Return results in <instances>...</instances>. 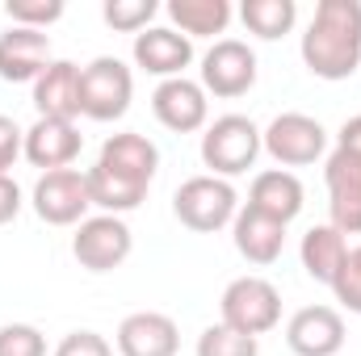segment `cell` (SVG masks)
<instances>
[{"instance_id": "cell-18", "label": "cell", "mask_w": 361, "mask_h": 356, "mask_svg": "<svg viewBox=\"0 0 361 356\" xmlns=\"http://www.w3.org/2000/svg\"><path fill=\"white\" fill-rule=\"evenodd\" d=\"M231 239H235V252L248 260V265H277L281 260V248H286V222H277L269 214L244 205L231 222Z\"/></svg>"}, {"instance_id": "cell-32", "label": "cell", "mask_w": 361, "mask_h": 356, "mask_svg": "<svg viewBox=\"0 0 361 356\" xmlns=\"http://www.w3.org/2000/svg\"><path fill=\"white\" fill-rule=\"evenodd\" d=\"M21 214V189L13 177H0V227Z\"/></svg>"}, {"instance_id": "cell-31", "label": "cell", "mask_w": 361, "mask_h": 356, "mask_svg": "<svg viewBox=\"0 0 361 356\" xmlns=\"http://www.w3.org/2000/svg\"><path fill=\"white\" fill-rule=\"evenodd\" d=\"M25 151V130L0 113V177H8V168L17 164V155Z\"/></svg>"}, {"instance_id": "cell-23", "label": "cell", "mask_w": 361, "mask_h": 356, "mask_svg": "<svg viewBox=\"0 0 361 356\" xmlns=\"http://www.w3.org/2000/svg\"><path fill=\"white\" fill-rule=\"evenodd\" d=\"M240 21L248 25V34L265 38V42H277L294 30L298 21V4L294 0H244L240 4Z\"/></svg>"}, {"instance_id": "cell-25", "label": "cell", "mask_w": 361, "mask_h": 356, "mask_svg": "<svg viewBox=\"0 0 361 356\" xmlns=\"http://www.w3.org/2000/svg\"><path fill=\"white\" fill-rule=\"evenodd\" d=\"M156 13H160L156 0H105L101 4L105 25H114L118 34H143V30H152Z\"/></svg>"}, {"instance_id": "cell-28", "label": "cell", "mask_w": 361, "mask_h": 356, "mask_svg": "<svg viewBox=\"0 0 361 356\" xmlns=\"http://www.w3.org/2000/svg\"><path fill=\"white\" fill-rule=\"evenodd\" d=\"M0 356H47V336L30 323L0 327Z\"/></svg>"}, {"instance_id": "cell-21", "label": "cell", "mask_w": 361, "mask_h": 356, "mask_svg": "<svg viewBox=\"0 0 361 356\" xmlns=\"http://www.w3.org/2000/svg\"><path fill=\"white\" fill-rule=\"evenodd\" d=\"M298 256H302V268H307V276L311 281H319V285H336V276H341V268H345V256H349V239L328 222V227H311L307 235H302V248H298Z\"/></svg>"}, {"instance_id": "cell-9", "label": "cell", "mask_w": 361, "mask_h": 356, "mask_svg": "<svg viewBox=\"0 0 361 356\" xmlns=\"http://www.w3.org/2000/svg\"><path fill=\"white\" fill-rule=\"evenodd\" d=\"M257 84V55L248 42L240 38H219L206 59H202V89L223 96V101H235Z\"/></svg>"}, {"instance_id": "cell-17", "label": "cell", "mask_w": 361, "mask_h": 356, "mask_svg": "<svg viewBox=\"0 0 361 356\" xmlns=\"http://www.w3.org/2000/svg\"><path fill=\"white\" fill-rule=\"evenodd\" d=\"M180 331L160 310H139L118 323V356H177Z\"/></svg>"}, {"instance_id": "cell-22", "label": "cell", "mask_w": 361, "mask_h": 356, "mask_svg": "<svg viewBox=\"0 0 361 356\" xmlns=\"http://www.w3.org/2000/svg\"><path fill=\"white\" fill-rule=\"evenodd\" d=\"M169 17L185 38H214L231 25L227 0H169Z\"/></svg>"}, {"instance_id": "cell-19", "label": "cell", "mask_w": 361, "mask_h": 356, "mask_svg": "<svg viewBox=\"0 0 361 356\" xmlns=\"http://www.w3.org/2000/svg\"><path fill=\"white\" fill-rule=\"evenodd\" d=\"M34 109L38 117H59V122H72L80 113V68L72 59H55L34 80Z\"/></svg>"}, {"instance_id": "cell-10", "label": "cell", "mask_w": 361, "mask_h": 356, "mask_svg": "<svg viewBox=\"0 0 361 356\" xmlns=\"http://www.w3.org/2000/svg\"><path fill=\"white\" fill-rule=\"evenodd\" d=\"M324 180H328L332 227L341 235H361V155L336 147L324 164Z\"/></svg>"}, {"instance_id": "cell-29", "label": "cell", "mask_w": 361, "mask_h": 356, "mask_svg": "<svg viewBox=\"0 0 361 356\" xmlns=\"http://www.w3.org/2000/svg\"><path fill=\"white\" fill-rule=\"evenodd\" d=\"M332 293H336V302H341L349 314H361V248H349L345 268H341Z\"/></svg>"}, {"instance_id": "cell-5", "label": "cell", "mask_w": 361, "mask_h": 356, "mask_svg": "<svg viewBox=\"0 0 361 356\" xmlns=\"http://www.w3.org/2000/svg\"><path fill=\"white\" fill-rule=\"evenodd\" d=\"M135 76L122 59L97 55L89 68H80V113L92 122H118L130 109Z\"/></svg>"}, {"instance_id": "cell-11", "label": "cell", "mask_w": 361, "mask_h": 356, "mask_svg": "<svg viewBox=\"0 0 361 356\" xmlns=\"http://www.w3.org/2000/svg\"><path fill=\"white\" fill-rule=\"evenodd\" d=\"M152 113H156V122L164 126V130H173V134H193V130H202L206 126V117H210V101H206V89L197 84V80H160V89L152 92Z\"/></svg>"}, {"instance_id": "cell-7", "label": "cell", "mask_w": 361, "mask_h": 356, "mask_svg": "<svg viewBox=\"0 0 361 356\" xmlns=\"http://www.w3.org/2000/svg\"><path fill=\"white\" fill-rule=\"evenodd\" d=\"M261 147L281 168H307L324 155L328 130L307 113H277L269 122V130H261Z\"/></svg>"}, {"instance_id": "cell-4", "label": "cell", "mask_w": 361, "mask_h": 356, "mask_svg": "<svg viewBox=\"0 0 361 356\" xmlns=\"http://www.w3.org/2000/svg\"><path fill=\"white\" fill-rule=\"evenodd\" d=\"M219 314H223V327L257 340L281 323V293L265 276H235L219 298Z\"/></svg>"}, {"instance_id": "cell-6", "label": "cell", "mask_w": 361, "mask_h": 356, "mask_svg": "<svg viewBox=\"0 0 361 356\" xmlns=\"http://www.w3.org/2000/svg\"><path fill=\"white\" fill-rule=\"evenodd\" d=\"M130 252H135V235L118 214L85 218L72 235V256L89 272H114L130 260Z\"/></svg>"}, {"instance_id": "cell-26", "label": "cell", "mask_w": 361, "mask_h": 356, "mask_svg": "<svg viewBox=\"0 0 361 356\" xmlns=\"http://www.w3.org/2000/svg\"><path fill=\"white\" fill-rule=\"evenodd\" d=\"M197 356H261V344L252 336H240V331L214 323L197 336Z\"/></svg>"}, {"instance_id": "cell-16", "label": "cell", "mask_w": 361, "mask_h": 356, "mask_svg": "<svg viewBox=\"0 0 361 356\" xmlns=\"http://www.w3.org/2000/svg\"><path fill=\"white\" fill-rule=\"evenodd\" d=\"M135 63L147 72V76H160V80H177L185 76V68L193 63V42L169 30V25H152L143 34H135V46H130Z\"/></svg>"}, {"instance_id": "cell-24", "label": "cell", "mask_w": 361, "mask_h": 356, "mask_svg": "<svg viewBox=\"0 0 361 356\" xmlns=\"http://www.w3.org/2000/svg\"><path fill=\"white\" fill-rule=\"evenodd\" d=\"M89 197H92V205L97 210H105V214H130V210H139L143 205V197H147V189H139V184H130V180H118V177H109L105 168H97L92 164L89 172Z\"/></svg>"}, {"instance_id": "cell-15", "label": "cell", "mask_w": 361, "mask_h": 356, "mask_svg": "<svg viewBox=\"0 0 361 356\" xmlns=\"http://www.w3.org/2000/svg\"><path fill=\"white\" fill-rule=\"evenodd\" d=\"M97 168H105L109 177H118V180H130L139 189H152L156 168H160V151H156V143L147 134H135V130L109 134L105 147H101Z\"/></svg>"}, {"instance_id": "cell-3", "label": "cell", "mask_w": 361, "mask_h": 356, "mask_svg": "<svg viewBox=\"0 0 361 356\" xmlns=\"http://www.w3.org/2000/svg\"><path fill=\"white\" fill-rule=\"evenodd\" d=\"M173 214L180 227H189L197 235H214V231L235 222L240 197H235L231 180L223 177H189L173 197Z\"/></svg>"}, {"instance_id": "cell-30", "label": "cell", "mask_w": 361, "mask_h": 356, "mask_svg": "<svg viewBox=\"0 0 361 356\" xmlns=\"http://www.w3.org/2000/svg\"><path fill=\"white\" fill-rule=\"evenodd\" d=\"M51 356H114V348H109V340L97 336V331H68Z\"/></svg>"}, {"instance_id": "cell-13", "label": "cell", "mask_w": 361, "mask_h": 356, "mask_svg": "<svg viewBox=\"0 0 361 356\" xmlns=\"http://www.w3.org/2000/svg\"><path fill=\"white\" fill-rule=\"evenodd\" d=\"M51 38L42 30L8 25L0 34V80L4 84H30L51 68Z\"/></svg>"}, {"instance_id": "cell-2", "label": "cell", "mask_w": 361, "mask_h": 356, "mask_svg": "<svg viewBox=\"0 0 361 356\" xmlns=\"http://www.w3.org/2000/svg\"><path fill=\"white\" fill-rule=\"evenodd\" d=\"M261 151V130L244 113H223L202 134V164L210 168V177H240L257 164Z\"/></svg>"}, {"instance_id": "cell-12", "label": "cell", "mask_w": 361, "mask_h": 356, "mask_svg": "<svg viewBox=\"0 0 361 356\" xmlns=\"http://www.w3.org/2000/svg\"><path fill=\"white\" fill-rule=\"evenodd\" d=\"M80 147H85V134L76 130V122L38 117L25 130V151L21 155L42 172H59V168H72L80 160Z\"/></svg>"}, {"instance_id": "cell-1", "label": "cell", "mask_w": 361, "mask_h": 356, "mask_svg": "<svg viewBox=\"0 0 361 356\" xmlns=\"http://www.w3.org/2000/svg\"><path fill=\"white\" fill-rule=\"evenodd\" d=\"M302 63L315 80H349L361 68V0H319L302 34Z\"/></svg>"}, {"instance_id": "cell-33", "label": "cell", "mask_w": 361, "mask_h": 356, "mask_svg": "<svg viewBox=\"0 0 361 356\" xmlns=\"http://www.w3.org/2000/svg\"><path fill=\"white\" fill-rule=\"evenodd\" d=\"M336 147H345V151L361 155V113H357V117H349V122L341 126V134H336Z\"/></svg>"}, {"instance_id": "cell-27", "label": "cell", "mask_w": 361, "mask_h": 356, "mask_svg": "<svg viewBox=\"0 0 361 356\" xmlns=\"http://www.w3.org/2000/svg\"><path fill=\"white\" fill-rule=\"evenodd\" d=\"M4 13H8V21H13V25L47 30V25H55L68 8H63V0H8V4H4Z\"/></svg>"}, {"instance_id": "cell-14", "label": "cell", "mask_w": 361, "mask_h": 356, "mask_svg": "<svg viewBox=\"0 0 361 356\" xmlns=\"http://www.w3.org/2000/svg\"><path fill=\"white\" fill-rule=\"evenodd\" d=\"M286 344L294 356H336L345 348V319L332 306H302L286 323Z\"/></svg>"}, {"instance_id": "cell-8", "label": "cell", "mask_w": 361, "mask_h": 356, "mask_svg": "<svg viewBox=\"0 0 361 356\" xmlns=\"http://www.w3.org/2000/svg\"><path fill=\"white\" fill-rule=\"evenodd\" d=\"M89 177L76 168H59V172H42L34 184V214L47 227H80L89 214Z\"/></svg>"}, {"instance_id": "cell-20", "label": "cell", "mask_w": 361, "mask_h": 356, "mask_svg": "<svg viewBox=\"0 0 361 356\" xmlns=\"http://www.w3.org/2000/svg\"><path fill=\"white\" fill-rule=\"evenodd\" d=\"M248 205L290 227L302 214V180L294 177V172H286V168H269V172H261V177L252 180Z\"/></svg>"}]
</instances>
